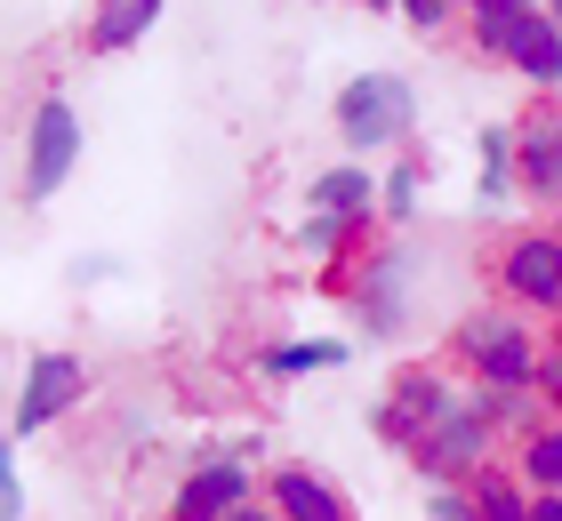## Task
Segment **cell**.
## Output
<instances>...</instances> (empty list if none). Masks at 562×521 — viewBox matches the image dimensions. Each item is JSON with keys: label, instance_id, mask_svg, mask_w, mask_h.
<instances>
[{"label": "cell", "instance_id": "cell-1", "mask_svg": "<svg viewBox=\"0 0 562 521\" xmlns=\"http://www.w3.org/2000/svg\"><path fill=\"white\" fill-rule=\"evenodd\" d=\"M450 353L467 361L474 385H515V394H539V361H547V346H539V329H530L515 305H482V313H467V321L450 329Z\"/></svg>", "mask_w": 562, "mask_h": 521}, {"label": "cell", "instance_id": "cell-2", "mask_svg": "<svg viewBox=\"0 0 562 521\" xmlns=\"http://www.w3.org/2000/svg\"><path fill=\"white\" fill-rule=\"evenodd\" d=\"M329 113H338L346 152H378V145H411L418 137V89L402 81V72H353Z\"/></svg>", "mask_w": 562, "mask_h": 521}, {"label": "cell", "instance_id": "cell-3", "mask_svg": "<svg viewBox=\"0 0 562 521\" xmlns=\"http://www.w3.org/2000/svg\"><path fill=\"white\" fill-rule=\"evenodd\" d=\"M458 401H467V385H458L442 361H411V370L386 377V394H378L370 426H378V441H394V450H418L442 417H458Z\"/></svg>", "mask_w": 562, "mask_h": 521}, {"label": "cell", "instance_id": "cell-4", "mask_svg": "<svg viewBox=\"0 0 562 521\" xmlns=\"http://www.w3.org/2000/svg\"><path fill=\"white\" fill-rule=\"evenodd\" d=\"M241 506H258V441L201 450L186 465V482H177V498H169V521H234Z\"/></svg>", "mask_w": 562, "mask_h": 521}, {"label": "cell", "instance_id": "cell-5", "mask_svg": "<svg viewBox=\"0 0 562 521\" xmlns=\"http://www.w3.org/2000/svg\"><path fill=\"white\" fill-rule=\"evenodd\" d=\"M491 281L515 313H554L562 321V233H506L491 249Z\"/></svg>", "mask_w": 562, "mask_h": 521}, {"label": "cell", "instance_id": "cell-6", "mask_svg": "<svg viewBox=\"0 0 562 521\" xmlns=\"http://www.w3.org/2000/svg\"><path fill=\"white\" fill-rule=\"evenodd\" d=\"M89 401V361L81 353H33L24 361V385H16V409H9V433H48L57 417H72Z\"/></svg>", "mask_w": 562, "mask_h": 521}, {"label": "cell", "instance_id": "cell-7", "mask_svg": "<svg viewBox=\"0 0 562 521\" xmlns=\"http://www.w3.org/2000/svg\"><path fill=\"white\" fill-rule=\"evenodd\" d=\"M411 249L402 241H378L362 265H353V281H346V297H353V321H362L370 337H394L402 321H411Z\"/></svg>", "mask_w": 562, "mask_h": 521}, {"label": "cell", "instance_id": "cell-8", "mask_svg": "<svg viewBox=\"0 0 562 521\" xmlns=\"http://www.w3.org/2000/svg\"><path fill=\"white\" fill-rule=\"evenodd\" d=\"M491 457H498V426L474 401H458V417H442V426L411 450V465H418L426 482H474Z\"/></svg>", "mask_w": 562, "mask_h": 521}, {"label": "cell", "instance_id": "cell-9", "mask_svg": "<svg viewBox=\"0 0 562 521\" xmlns=\"http://www.w3.org/2000/svg\"><path fill=\"white\" fill-rule=\"evenodd\" d=\"M81 161V113L65 97L33 104V137H24V201H57V185Z\"/></svg>", "mask_w": 562, "mask_h": 521}, {"label": "cell", "instance_id": "cell-10", "mask_svg": "<svg viewBox=\"0 0 562 521\" xmlns=\"http://www.w3.org/2000/svg\"><path fill=\"white\" fill-rule=\"evenodd\" d=\"M515 152H522V193L530 201H562V97H539L515 121Z\"/></svg>", "mask_w": 562, "mask_h": 521}, {"label": "cell", "instance_id": "cell-11", "mask_svg": "<svg viewBox=\"0 0 562 521\" xmlns=\"http://www.w3.org/2000/svg\"><path fill=\"white\" fill-rule=\"evenodd\" d=\"M266 506H273L281 521H353L346 489L322 482L314 465H273V474H266Z\"/></svg>", "mask_w": 562, "mask_h": 521}, {"label": "cell", "instance_id": "cell-12", "mask_svg": "<svg viewBox=\"0 0 562 521\" xmlns=\"http://www.w3.org/2000/svg\"><path fill=\"white\" fill-rule=\"evenodd\" d=\"M506 72H522L539 97H562V24L547 16V9H530L522 24H515V41H506V57H498Z\"/></svg>", "mask_w": 562, "mask_h": 521}, {"label": "cell", "instance_id": "cell-13", "mask_svg": "<svg viewBox=\"0 0 562 521\" xmlns=\"http://www.w3.org/2000/svg\"><path fill=\"white\" fill-rule=\"evenodd\" d=\"M305 208H314V217H346V225H370V233H378V177H370L362 161H338V169L314 177Z\"/></svg>", "mask_w": 562, "mask_h": 521}, {"label": "cell", "instance_id": "cell-14", "mask_svg": "<svg viewBox=\"0 0 562 521\" xmlns=\"http://www.w3.org/2000/svg\"><path fill=\"white\" fill-rule=\"evenodd\" d=\"M522 193V152H515V121H491L474 137V201L482 208H506Z\"/></svg>", "mask_w": 562, "mask_h": 521}, {"label": "cell", "instance_id": "cell-15", "mask_svg": "<svg viewBox=\"0 0 562 521\" xmlns=\"http://www.w3.org/2000/svg\"><path fill=\"white\" fill-rule=\"evenodd\" d=\"M153 24H161V0H97L89 9V57H121V48H137Z\"/></svg>", "mask_w": 562, "mask_h": 521}, {"label": "cell", "instance_id": "cell-16", "mask_svg": "<svg viewBox=\"0 0 562 521\" xmlns=\"http://www.w3.org/2000/svg\"><path fill=\"white\" fill-rule=\"evenodd\" d=\"M346 361V337H281V346L258 353V377L290 385V377H314V370H338Z\"/></svg>", "mask_w": 562, "mask_h": 521}, {"label": "cell", "instance_id": "cell-17", "mask_svg": "<svg viewBox=\"0 0 562 521\" xmlns=\"http://www.w3.org/2000/svg\"><path fill=\"white\" fill-rule=\"evenodd\" d=\"M474 521H539V489L506 465H482L474 474Z\"/></svg>", "mask_w": 562, "mask_h": 521}, {"label": "cell", "instance_id": "cell-18", "mask_svg": "<svg viewBox=\"0 0 562 521\" xmlns=\"http://www.w3.org/2000/svg\"><path fill=\"white\" fill-rule=\"evenodd\" d=\"M353 241H370V225H346V217H314V208H305V225H297V257H305L314 273H346Z\"/></svg>", "mask_w": 562, "mask_h": 521}, {"label": "cell", "instance_id": "cell-19", "mask_svg": "<svg viewBox=\"0 0 562 521\" xmlns=\"http://www.w3.org/2000/svg\"><path fill=\"white\" fill-rule=\"evenodd\" d=\"M530 9H539V0H474V9H467V48L498 65L506 41H515V24H522Z\"/></svg>", "mask_w": 562, "mask_h": 521}, {"label": "cell", "instance_id": "cell-20", "mask_svg": "<svg viewBox=\"0 0 562 521\" xmlns=\"http://www.w3.org/2000/svg\"><path fill=\"white\" fill-rule=\"evenodd\" d=\"M515 474L539 489V498H562V417H547V426H530V433H522Z\"/></svg>", "mask_w": 562, "mask_h": 521}, {"label": "cell", "instance_id": "cell-21", "mask_svg": "<svg viewBox=\"0 0 562 521\" xmlns=\"http://www.w3.org/2000/svg\"><path fill=\"white\" fill-rule=\"evenodd\" d=\"M418 193H426V161L402 152V161L378 177V225H411L418 217Z\"/></svg>", "mask_w": 562, "mask_h": 521}, {"label": "cell", "instance_id": "cell-22", "mask_svg": "<svg viewBox=\"0 0 562 521\" xmlns=\"http://www.w3.org/2000/svg\"><path fill=\"white\" fill-rule=\"evenodd\" d=\"M426 521H474V482H426Z\"/></svg>", "mask_w": 562, "mask_h": 521}, {"label": "cell", "instance_id": "cell-23", "mask_svg": "<svg viewBox=\"0 0 562 521\" xmlns=\"http://www.w3.org/2000/svg\"><path fill=\"white\" fill-rule=\"evenodd\" d=\"M450 16H458V0H402V24H411V33H426V41L442 33Z\"/></svg>", "mask_w": 562, "mask_h": 521}, {"label": "cell", "instance_id": "cell-24", "mask_svg": "<svg viewBox=\"0 0 562 521\" xmlns=\"http://www.w3.org/2000/svg\"><path fill=\"white\" fill-rule=\"evenodd\" d=\"M0 521H24V474H16V450L0 457Z\"/></svg>", "mask_w": 562, "mask_h": 521}, {"label": "cell", "instance_id": "cell-25", "mask_svg": "<svg viewBox=\"0 0 562 521\" xmlns=\"http://www.w3.org/2000/svg\"><path fill=\"white\" fill-rule=\"evenodd\" d=\"M539 401L562 417V346H547V361H539Z\"/></svg>", "mask_w": 562, "mask_h": 521}, {"label": "cell", "instance_id": "cell-26", "mask_svg": "<svg viewBox=\"0 0 562 521\" xmlns=\"http://www.w3.org/2000/svg\"><path fill=\"white\" fill-rule=\"evenodd\" d=\"M234 521H281V513H273V506H266V498H258V506H241V513H234Z\"/></svg>", "mask_w": 562, "mask_h": 521}, {"label": "cell", "instance_id": "cell-27", "mask_svg": "<svg viewBox=\"0 0 562 521\" xmlns=\"http://www.w3.org/2000/svg\"><path fill=\"white\" fill-rule=\"evenodd\" d=\"M539 521H562V498H539Z\"/></svg>", "mask_w": 562, "mask_h": 521}, {"label": "cell", "instance_id": "cell-28", "mask_svg": "<svg viewBox=\"0 0 562 521\" xmlns=\"http://www.w3.org/2000/svg\"><path fill=\"white\" fill-rule=\"evenodd\" d=\"M362 9H370V16H378V9H394V16H402V0H362Z\"/></svg>", "mask_w": 562, "mask_h": 521}, {"label": "cell", "instance_id": "cell-29", "mask_svg": "<svg viewBox=\"0 0 562 521\" xmlns=\"http://www.w3.org/2000/svg\"><path fill=\"white\" fill-rule=\"evenodd\" d=\"M539 9H547V16H554V24H562V0H539Z\"/></svg>", "mask_w": 562, "mask_h": 521}, {"label": "cell", "instance_id": "cell-30", "mask_svg": "<svg viewBox=\"0 0 562 521\" xmlns=\"http://www.w3.org/2000/svg\"><path fill=\"white\" fill-rule=\"evenodd\" d=\"M554 233H562V201H554Z\"/></svg>", "mask_w": 562, "mask_h": 521}, {"label": "cell", "instance_id": "cell-31", "mask_svg": "<svg viewBox=\"0 0 562 521\" xmlns=\"http://www.w3.org/2000/svg\"><path fill=\"white\" fill-rule=\"evenodd\" d=\"M467 9H474V0H458V16H467Z\"/></svg>", "mask_w": 562, "mask_h": 521}, {"label": "cell", "instance_id": "cell-32", "mask_svg": "<svg viewBox=\"0 0 562 521\" xmlns=\"http://www.w3.org/2000/svg\"><path fill=\"white\" fill-rule=\"evenodd\" d=\"M554 346H562V321H554Z\"/></svg>", "mask_w": 562, "mask_h": 521}, {"label": "cell", "instance_id": "cell-33", "mask_svg": "<svg viewBox=\"0 0 562 521\" xmlns=\"http://www.w3.org/2000/svg\"><path fill=\"white\" fill-rule=\"evenodd\" d=\"M161 521H169V513H161Z\"/></svg>", "mask_w": 562, "mask_h": 521}]
</instances>
